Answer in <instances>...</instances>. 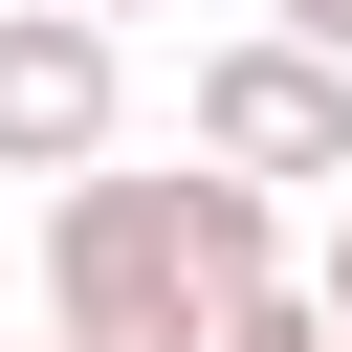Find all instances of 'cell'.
<instances>
[{
	"label": "cell",
	"mask_w": 352,
	"mask_h": 352,
	"mask_svg": "<svg viewBox=\"0 0 352 352\" xmlns=\"http://www.w3.org/2000/svg\"><path fill=\"white\" fill-rule=\"evenodd\" d=\"M308 308H330V352H352V198H330V286H308Z\"/></svg>",
	"instance_id": "obj_5"
},
{
	"label": "cell",
	"mask_w": 352,
	"mask_h": 352,
	"mask_svg": "<svg viewBox=\"0 0 352 352\" xmlns=\"http://www.w3.org/2000/svg\"><path fill=\"white\" fill-rule=\"evenodd\" d=\"M110 110H132V44L66 22V0H0V176H110Z\"/></svg>",
	"instance_id": "obj_1"
},
{
	"label": "cell",
	"mask_w": 352,
	"mask_h": 352,
	"mask_svg": "<svg viewBox=\"0 0 352 352\" xmlns=\"http://www.w3.org/2000/svg\"><path fill=\"white\" fill-rule=\"evenodd\" d=\"M66 22H132V0H66Z\"/></svg>",
	"instance_id": "obj_6"
},
{
	"label": "cell",
	"mask_w": 352,
	"mask_h": 352,
	"mask_svg": "<svg viewBox=\"0 0 352 352\" xmlns=\"http://www.w3.org/2000/svg\"><path fill=\"white\" fill-rule=\"evenodd\" d=\"M220 352H330V308H308V286H264V308H220Z\"/></svg>",
	"instance_id": "obj_3"
},
{
	"label": "cell",
	"mask_w": 352,
	"mask_h": 352,
	"mask_svg": "<svg viewBox=\"0 0 352 352\" xmlns=\"http://www.w3.org/2000/svg\"><path fill=\"white\" fill-rule=\"evenodd\" d=\"M264 44H308V66H352V0H264Z\"/></svg>",
	"instance_id": "obj_4"
},
{
	"label": "cell",
	"mask_w": 352,
	"mask_h": 352,
	"mask_svg": "<svg viewBox=\"0 0 352 352\" xmlns=\"http://www.w3.org/2000/svg\"><path fill=\"white\" fill-rule=\"evenodd\" d=\"M198 154L264 176V198H286V176L352 198V66H308V44H220V66H198Z\"/></svg>",
	"instance_id": "obj_2"
}]
</instances>
